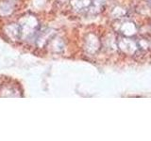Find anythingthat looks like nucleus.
<instances>
[{
    "mask_svg": "<svg viewBox=\"0 0 151 141\" xmlns=\"http://www.w3.org/2000/svg\"><path fill=\"white\" fill-rule=\"evenodd\" d=\"M14 11V3L12 0H5L0 3V15L7 16L9 15Z\"/></svg>",
    "mask_w": 151,
    "mask_h": 141,
    "instance_id": "obj_3",
    "label": "nucleus"
},
{
    "mask_svg": "<svg viewBox=\"0 0 151 141\" xmlns=\"http://www.w3.org/2000/svg\"><path fill=\"white\" fill-rule=\"evenodd\" d=\"M4 32L12 41L21 40V33H20V28H19L18 23L11 24V25L7 26L4 28Z\"/></svg>",
    "mask_w": 151,
    "mask_h": 141,
    "instance_id": "obj_2",
    "label": "nucleus"
},
{
    "mask_svg": "<svg viewBox=\"0 0 151 141\" xmlns=\"http://www.w3.org/2000/svg\"><path fill=\"white\" fill-rule=\"evenodd\" d=\"M21 40H36L41 30L40 23L34 16H24L18 23Z\"/></svg>",
    "mask_w": 151,
    "mask_h": 141,
    "instance_id": "obj_1",
    "label": "nucleus"
}]
</instances>
